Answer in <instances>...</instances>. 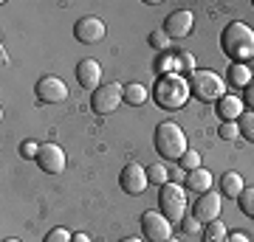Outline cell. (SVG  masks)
Segmentation results:
<instances>
[{
	"mask_svg": "<svg viewBox=\"0 0 254 242\" xmlns=\"http://www.w3.org/2000/svg\"><path fill=\"white\" fill-rule=\"evenodd\" d=\"M220 48L232 62H249L254 56V31L246 23H229L220 34Z\"/></svg>",
	"mask_w": 254,
	"mask_h": 242,
	"instance_id": "obj_1",
	"label": "cell"
},
{
	"mask_svg": "<svg viewBox=\"0 0 254 242\" xmlns=\"http://www.w3.org/2000/svg\"><path fill=\"white\" fill-rule=\"evenodd\" d=\"M190 96H192L190 82L184 79L181 73H167V76H158V82H155V88H153L155 104L164 107V110H181Z\"/></svg>",
	"mask_w": 254,
	"mask_h": 242,
	"instance_id": "obj_2",
	"label": "cell"
},
{
	"mask_svg": "<svg viewBox=\"0 0 254 242\" xmlns=\"http://www.w3.org/2000/svg\"><path fill=\"white\" fill-rule=\"evenodd\" d=\"M187 149H190L187 146V135H184V130L175 121L158 124V130H155V152L170 158V161H181L187 155Z\"/></svg>",
	"mask_w": 254,
	"mask_h": 242,
	"instance_id": "obj_3",
	"label": "cell"
},
{
	"mask_svg": "<svg viewBox=\"0 0 254 242\" xmlns=\"http://www.w3.org/2000/svg\"><path fill=\"white\" fill-rule=\"evenodd\" d=\"M190 90L200 101H220L226 96V85L215 71H192L190 73Z\"/></svg>",
	"mask_w": 254,
	"mask_h": 242,
	"instance_id": "obj_4",
	"label": "cell"
},
{
	"mask_svg": "<svg viewBox=\"0 0 254 242\" xmlns=\"http://www.w3.org/2000/svg\"><path fill=\"white\" fill-rule=\"evenodd\" d=\"M158 211H161L170 223H178L187 214V192L181 183H164L158 189Z\"/></svg>",
	"mask_w": 254,
	"mask_h": 242,
	"instance_id": "obj_5",
	"label": "cell"
},
{
	"mask_svg": "<svg viewBox=\"0 0 254 242\" xmlns=\"http://www.w3.org/2000/svg\"><path fill=\"white\" fill-rule=\"evenodd\" d=\"M125 101V85H99V88L91 93V107L93 113H99V116H108L113 110H119V104Z\"/></svg>",
	"mask_w": 254,
	"mask_h": 242,
	"instance_id": "obj_6",
	"label": "cell"
},
{
	"mask_svg": "<svg viewBox=\"0 0 254 242\" xmlns=\"http://www.w3.org/2000/svg\"><path fill=\"white\" fill-rule=\"evenodd\" d=\"M141 231L150 242H167L173 237V223L161 211H144L141 214Z\"/></svg>",
	"mask_w": 254,
	"mask_h": 242,
	"instance_id": "obj_7",
	"label": "cell"
},
{
	"mask_svg": "<svg viewBox=\"0 0 254 242\" xmlns=\"http://www.w3.org/2000/svg\"><path fill=\"white\" fill-rule=\"evenodd\" d=\"M105 31H108L105 23H102L99 17H93V14H85V17H79L73 23V37L85 45L102 43V40H105Z\"/></svg>",
	"mask_w": 254,
	"mask_h": 242,
	"instance_id": "obj_8",
	"label": "cell"
},
{
	"mask_svg": "<svg viewBox=\"0 0 254 242\" xmlns=\"http://www.w3.org/2000/svg\"><path fill=\"white\" fill-rule=\"evenodd\" d=\"M119 183H122V192H127V194H144L147 189V166H141V163H127L125 169H122V175H119Z\"/></svg>",
	"mask_w": 254,
	"mask_h": 242,
	"instance_id": "obj_9",
	"label": "cell"
},
{
	"mask_svg": "<svg viewBox=\"0 0 254 242\" xmlns=\"http://www.w3.org/2000/svg\"><path fill=\"white\" fill-rule=\"evenodd\" d=\"M34 90H37V99L46 101V104H57V101L68 99V85L60 76H43L34 85Z\"/></svg>",
	"mask_w": 254,
	"mask_h": 242,
	"instance_id": "obj_10",
	"label": "cell"
},
{
	"mask_svg": "<svg viewBox=\"0 0 254 242\" xmlns=\"http://www.w3.org/2000/svg\"><path fill=\"white\" fill-rule=\"evenodd\" d=\"M220 194H215V192H206V194H200L198 200H195V206H192V217L198 220L200 225H209L215 223L220 217Z\"/></svg>",
	"mask_w": 254,
	"mask_h": 242,
	"instance_id": "obj_11",
	"label": "cell"
},
{
	"mask_svg": "<svg viewBox=\"0 0 254 242\" xmlns=\"http://www.w3.org/2000/svg\"><path fill=\"white\" fill-rule=\"evenodd\" d=\"M37 163H40V169L48 172V175H60V172H65L63 146H57V144H43V146H40V155H37Z\"/></svg>",
	"mask_w": 254,
	"mask_h": 242,
	"instance_id": "obj_12",
	"label": "cell"
},
{
	"mask_svg": "<svg viewBox=\"0 0 254 242\" xmlns=\"http://www.w3.org/2000/svg\"><path fill=\"white\" fill-rule=\"evenodd\" d=\"M192 26H195V14H192L190 9H181V11H173V14L167 17L164 31L170 34V40H184V37L192 31Z\"/></svg>",
	"mask_w": 254,
	"mask_h": 242,
	"instance_id": "obj_13",
	"label": "cell"
},
{
	"mask_svg": "<svg viewBox=\"0 0 254 242\" xmlns=\"http://www.w3.org/2000/svg\"><path fill=\"white\" fill-rule=\"evenodd\" d=\"M99 79H102V68L96 59H82L76 65V82H79L85 90H96L99 88Z\"/></svg>",
	"mask_w": 254,
	"mask_h": 242,
	"instance_id": "obj_14",
	"label": "cell"
},
{
	"mask_svg": "<svg viewBox=\"0 0 254 242\" xmlns=\"http://www.w3.org/2000/svg\"><path fill=\"white\" fill-rule=\"evenodd\" d=\"M215 113L220 116V121H240V116L246 113L243 99H237V96L226 93V96H223V99L218 101V107H215Z\"/></svg>",
	"mask_w": 254,
	"mask_h": 242,
	"instance_id": "obj_15",
	"label": "cell"
},
{
	"mask_svg": "<svg viewBox=\"0 0 254 242\" xmlns=\"http://www.w3.org/2000/svg\"><path fill=\"white\" fill-rule=\"evenodd\" d=\"M184 183H187V189L190 192H195V194H206V192H212V172L209 169H195V172H187L184 175Z\"/></svg>",
	"mask_w": 254,
	"mask_h": 242,
	"instance_id": "obj_16",
	"label": "cell"
},
{
	"mask_svg": "<svg viewBox=\"0 0 254 242\" xmlns=\"http://www.w3.org/2000/svg\"><path fill=\"white\" fill-rule=\"evenodd\" d=\"M226 79H229V85H235V88H249L252 85V68L249 65H243V62H232L229 65V73H226Z\"/></svg>",
	"mask_w": 254,
	"mask_h": 242,
	"instance_id": "obj_17",
	"label": "cell"
},
{
	"mask_svg": "<svg viewBox=\"0 0 254 242\" xmlns=\"http://www.w3.org/2000/svg\"><path fill=\"white\" fill-rule=\"evenodd\" d=\"M243 175H237V172H226L223 178H220V192H223V197H240L243 194Z\"/></svg>",
	"mask_w": 254,
	"mask_h": 242,
	"instance_id": "obj_18",
	"label": "cell"
},
{
	"mask_svg": "<svg viewBox=\"0 0 254 242\" xmlns=\"http://www.w3.org/2000/svg\"><path fill=\"white\" fill-rule=\"evenodd\" d=\"M125 101L127 104H133V107L144 104L147 101V88L141 85V82H127L125 85Z\"/></svg>",
	"mask_w": 254,
	"mask_h": 242,
	"instance_id": "obj_19",
	"label": "cell"
},
{
	"mask_svg": "<svg viewBox=\"0 0 254 242\" xmlns=\"http://www.w3.org/2000/svg\"><path fill=\"white\" fill-rule=\"evenodd\" d=\"M203 242H229V231H226V225L220 223V220L209 223V225H206V231H203Z\"/></svg>",
	"mask_w": 254,
	"mask_h": 242,
	"instance_id": "obj_20",
	"label": "cell"
},
{
	"mask_svg": "<svg viewBox=\"0 0 254 242\" xmlns=\"http://www.w3.org/2000/svg\"><path fill=\"white\" fill-rule=\"evenodd\" d=\"M170 175H173V172L167 169L164 163H150V166H147V180H150V183H155V186L170 183Z\"/></svg>",
	"mask_w": 254,
	"mask_h": 242,
	"instance_id": "obj_21",
	"label": "cell"
},
{
	"mask_svg": "<svg viewBox=\"0 0 254 242\" xmlns=\"http://www.w3.org/2000/svg\"><path fill=\"white\" fill-rule=\"evenodd\" d=\"M155 71H158V76H167V73H178V71H181V65H178V56L167 51V54H164L161 59H158Z\"/></svg>",
	"mask_w": 254,
	"mask_h": 242,
	"instance_id": "obj_22",
	"label": "cell"
},
{
	"mask_svg": "<svg viewBox=\"0 0 254 242\" xmlns=\"http://www.w3.org/2000/svg\"><path fill=\"white\" fill-rule=\"evenodd\" d=\"M237 127H240V135H243L246 141L254 144V110L243 113V116H240V121H237Z\"/></svg>",
	"mask_w": 254,
	"mask_h": 242,
	"instance_id": "obj_23",
	"label": "cell"
},
{
	"mask_svg": "<svg viewBox=\"0 0 254 242\" xmlns=\"http://www.w3.org/2000/svg\"><path fill=\"white\" fill-rule=\"evenodd\" d=\"M237 206L249 220H254V189H243V194L237 197Z\"/></svg>",
	"mask_w": 254,
	"mask_h": 242,
	"instance_id": "obj_24",
	"label": "cell"
},
{
	"mask_svg": "<svg viewBox=\"0 0 254 242\" xmlns=\"http://www.w3.org/2000/svg\"><path fill=\"white\" fill-rule=\"evenodd\" d=\"M150 45H153L155 51H170V34L164 31V28H155V31H150Z\"/></svg>",
	"mask_w": 254,
	"mask_h": 242,
	"instance_id": "obj_25",
	"label": "cell"
},
{
	"mask_svg": "<svg viewBox=\"0 0 254 242\" xmlns=\"http://www.w3.org/2000/svg\"><path fill=\"white\" fill-rule=\"evenodd\" d=\"M178 163H181V169H184V172L200 169V152H195V149H187V155H184Z\"/></svg>",
	"mask_w": 254,
	"mask_h": 242,
	"instance_id": "obj_26",
	"label": "cell"
},
{
	"mask_svg": "<svg viewBox=\"0 0 254 242\" xmlns=\"http://www.w3.org/2000/svg\"><path fill=\"white\" fill-rule=\"evenodd\" d=\"M218 135L223 141H235L237 135H240V127H237V121H223V124L218 127Z\"/></svg>",
	"mask_w": 254,
	"mask_h": 242,
	"instance_id": "obj_27",
	"label": "cell"
},
{
	"mask_svg": "<svg viewBox=\"0 0 254 242\" xmlns=\"http://www.w3.org/2000/svg\"><path fill=\"white\" fill-rule=\"evenodd\" d=\"M43 242H71V234H68V228H51Z\"/></svg>",
	"mask_w": 254,
	"mask_h": 242,
	"instance_id": "obj_28",
	"label": "cell"
},
{
	"mask_svg": "<svg viewBox=\"0 0 254 242\" xmlns=\"http://www.w3.org/2000/svg\"><path fill=\"white\" fill-rule=\"evenodd\" d=\"M178 65H181V71H187V73H192L195 71V56L192 54H187V51H178Z\"/></svg>",
	"mask_w": 254,
	"mask_h": 242,
	"instance_id": "obj_29",
	"label": "cell"
},
{
	"mask_svg": "<svg viewBox=\"0 0 254 242\" xmlns=\"http://www.w3.org/2000/svg\"><path fill=\"white\" fill-rule=\"evenodd\" d=\"M20 155H23V158H37V155H40V144L23 141V144H20Z\"/></svg>",
	"mask_w": 254,
	"mask_h": 242,
	"instance_id": "obj_30",
	"label": "cell"
},
{
	"mask_svg": "<svg viewBox=\"0 0 254 242\" xmlns=\"http://www.w3.org/2000/svg\"><path fill=\"white\" fill-rule=\"evenodd\" d=\"M181 228H184L187 234H198V231H200V223L195 220V217H190V220H184V223H181Z\"/></svg>",
	"mask_w": 254,
	"mask_h": 242,
	"instance_id": "obj_31",
	"label": "cell"
},
{
	"mask_svg": "<svg viewBox=\"0 0 254 242\" xmlns=\"http://www.w3.org/2000/svg\"><path fill=\"white\" fill-rule=\"evenodd\" d=\"M243 104H249V107H254V79H252V85L243 90Z\"/></svg>",
	"mask_w": 254,
	"mask_h": 242,
	"instance_id": "obj_32",
	"label": "cell"
},
{
	"mask_svg": "<svg viewBox=\"0 0 254 242\" xmlns=\"http://www.w3.org/2000/svg\"><path fill=\"white\" fill-rule=\"evenodd\" d=\"M229 242H252V240H249V237H246L243 231H235L232 237H229Z\"/></svg>",
	"mask_w": 254,
	"mask_h": 242,
	"instance_id": "obj_33",
	"label": "cell"
},
{
	"mask_svg": "<svg viewBox=\"0 0 254 242\" xmlns=\"http://www.w3.org/2000/svg\"><path fill=\"white\" fill-rule=\"evenodd\" d=\"M71 242H91V237H88V234H73Z\"/></svg>",
	"mask_w": 254,
	"mask_h": 242,
	"instance_id": "obj_34",
	"label": "cell"
},
{
	"mask_svg": "<svg viewBox=\"0 0 254 242\" xmlns=\"http://www.w3.org/2000/svg\"><path fill=\"white\" fill-rule=\"evenodd\" d=\"M122 242H141L138 237H127V240H122Z\"/></svg>",
	"mask_w": 254,
	"mask_h": 242,
	"instance_id": "obj_35",
	"label": "cell"
},
{
	"mask_svg": "<svg viewBox=\"0 0 254 242\" xmlns=\"http://www.w3.org/2000/svg\"><path fill=\"white\" fill-rule=\"evenodd\" d=\"M3 242H20V240H14V237H9V240H3Z\"/></svg>",
	"mask_w": 254,
	"mask_h": 242,
	"instance_id": "obj_36",
	"label": "cell"
},
{
	"mask_svg": "<svg viewBox=\"0 0 254 242\" xmlns=\"http://www.w3.org/2000/svg\"><path fill=\"white\" fill-rule=\"evenodd\" d=\"M167 242H178V240H175V237H170V240H167Z\"/></svg>",
	"mask_w": 254,
	"mask_h": 242,
	"instance_id": "obj_37",
	"label": "cell"
}]
</instances>
